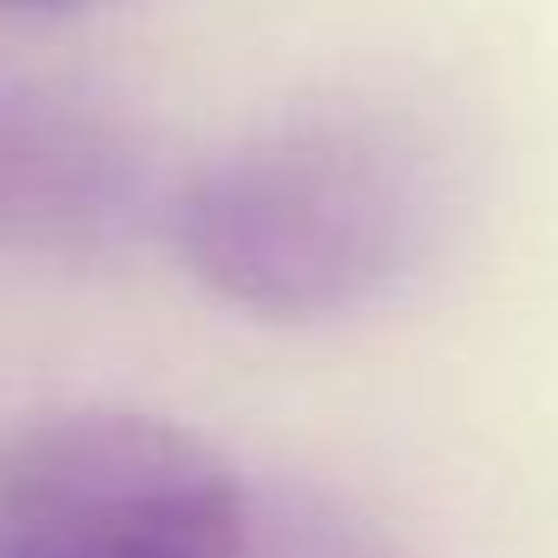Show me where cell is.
Wrapping results in <instances>:
<instances>
[{
    "label": "cell",
    "mask_w": 558,
    "mask_h": 558,
    "mask_svg": "<svg viewBox=\"0 0 558 558\" xmlns=\"http://www.w3.org/2000/svg\"><path fill=\"white\" fill-rule=\"evenodd\" d=\"M453 217V158L388 106H323L263 125L171 184L165 230L230 310L336 323L401 296Z\"/></svg>",
    "instance_id": "obj_1"
},
{
    "label": "cell",
    "mask_w": 558,
    "mask_h": 558,
    "mask_svg": "<svg viewBox=\"0 0 558 558\" xmlns=\"http://www.w3.org/2000/svg\"><path fill=\"white\" fill-rule=\"evenodd\" d=\"M263 486L204 434L80 408L0 440V558H250Z\"/></svg>",
    "instance_id": "obj_2"
},
{
    "label": "cell",
    "mask_w": 558,
    "mask_h": 558,
    "mask_svg": "<svg viewBox=\"0 0 558 558\" xmlns=\"http://www.w3.org/2000/svg\"><path fill=\"white\" fill-rule=\"evenodd\" d=\"M165 210L138 125L47 80H0V250H112Z\"/></svg>",
    "instance_id": "obj_3"
},
{
    "label": "cell",
    "mask_w": 558,
    "mask_h": 558,
    "mask_svg": "<svg viewBox=\"0 0 558 558\" xmlns=\"http://www.w3.org/2000/svg\"><path fill=\"white\" fill-rule=\"evenodd\" d=\"M250 558H395L368 525L349 512L310 499V493H269L263 486V519Z\"/></svg>",
    "instance_id": "obj_4"
},
{
    "label": "cell",
    "mask_w": 558,
    "mask_h": 558,
    "mask_svg": "<svg viewBox=\"0 0 558 558\" xmlns=\"http://www.w3.org/2000/svg\"><path fill=\"white\" fill-rule=\"evenodd\" d=\"M60 8H86V0H0V14H60Z\"/></svg>",
    "instance_id": "obj_5"
}]
</instances>
